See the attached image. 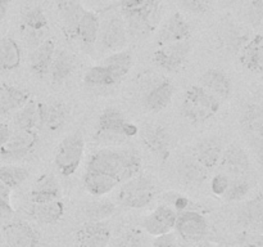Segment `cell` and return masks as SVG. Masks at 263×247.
Segmentation results:
<instances>
[{
  "label": "cell",
  "mask_w": 263,
  "mask_h": 247,
  "mask_svg": "<svg viewBox=\"0 0 263 247\" xmlns=\"http://www.w3.org/2000/svg\"><path fill=\"white\" fill-rule=\"evenodd\" d=\"M87 170L109 175L122 184L140 172L141 160L130 149L104 148L92 153L87 162Z\"/></svg>",
  "instance_id": "obj_1"
},
{
  "label": "cell",
  "mask_w": 263,
  "mask_h": 247,
  "mask_svg": "<svg viewBox=\"0 0 263 247\" xmlns=\"http://www.w3.org/2000/svg\"><path fill=\"white\" fill-rule=\"evenodd\" d=\"M220 110V98L204 86H190L185 92L181 112L190 122L203 123L212 118Z\"/></svg>",
  "instance_id": "obj_2"
},
{
  "label": "cell",
  "mask_w": 263,
  "mask_h": 247,
  "mask_svg": "<svg viewBox=\"0 0 263 247\" xmlns=\"http://www.w3.org/2000/svg\"><path fill=\"white\" fill-rule=\"evenodd\" d=\"M138 131V126L126 121L120 110L109 107L100 113L95 138L103 143H118L127 136L136 135Z\"/></svg>",
  "instance_id": "obj_3"
},
{
  "label": "cell",
  "mask_w": 263,
  "mask_h": 247,
  "mask_svg": "<svg viewBox=\"0 0 263 247\" xmlns=\"http://www.w3.org/2000/svg\"><path fill=\"white\" fill-rule=\"evenodd\" d=\"M156 197V185L144 175H136L122 183L117 193V202L128 208L146 207Z\"/></svg>",
  "instance_id": "obj_4"
},
{
  "label": "cell",
  "mask_w": 263,
  "mask_h": 247,
  "mask_svg": "<svg viewBox=\"0 0 263 247\" xmlns=\"http://www.w3.org/2000/svg\"><path fill=\"white\" fill-rule=\"evenodd\" d=\"M127 28L121 13H109L99 22L97 48L100 51L121 50L127 43Z\"/></svg>",
  "instance_id": "obj_5"
},
{
  "label": "cell",
  "mask_w": 263,
  "mask_h": 247,
  "mask_svg": "<svg viewBox=\"0 0 263 247\" xmlns=\"http://www.w3.org/2000/svg\"><path fill=\"white\" fill-rule=\"evenodd\" d=\"M85 151V140L81 131H74L62 140L55 153V166L64 177L74 174L81 164Z\"/></svg>",
  "instance_id": "obj_6"
},
{
  "label": "cell",
  "mask_w": 263,
  "mask_h": 247,
  "mask_svg": "<svg viewBox=\"0 0 263 247\" xmlns=\"http://www.w3.org/2000/svg\"><path fill=\"white\" fill-rule=\"evenodd\" d=\"M162 2L157 0L144 10L138 13L122 15L126 22V28L130 38L143 39L154 31L161 21Z\"/></svg>",
  "instance_id": "obj_7"
},
{
  "label": "cell",
  "mask_w": 263,
  "mask_h": 247,
  "mask_svg": "<svg viewBox=\"0 0 263 247\" xmlns=\"http://www.w3.org/2000/svg\"><path fill=\"white\" fill-rule=\"evenodd\" d=\"M3 238L9 247H39L40 233L23 220L10 221L2 228Z\"/></svg>",
  "instance_id": "obj_8"
},
{
  "label": "cell",
  "mask_w": 263,
  "mask_h": 247,
  "mask_svg": "<svg viewBox=\"0 0 263 247\" xmlns=\"http://www.w3.org/2000/svg\"><path fill=\"white\" fill-rule=\"evenodd\" d=\"M192 45L189 40L179 41L162 45L158 50L154 51L153 61L159 68L164 71L174 72L179 69L186 61Z\"/></svg>",
  "instance_id": "obj_9"
},
{
  "label": "cell",
  "mask_w": 263,
  "mask_h": 247,
  "mask_svg": "<svg viewBox=\"0 0 263 247\" xmlns=\"http://www.w3.org/2000/svg\"><path fill=\"white\" fill-rule=\"evenodd\" d=\"M175 229L185 242L202 241L208 232V224L197 211H181L177 214Z\"/></svg>",
  "instance_id": "obj_10"
},
{
  "label": "cell",
  "mask_w": 263,
  "mask_h": 247,
  "mask_svg": "<svg viewBox=\"0 0 263 247\" xmlns=\"http://www.w3.org/2000/svg\"><path fill=\"white\" fill-rule=\"evenodd\" d=\"M39 140L35 130H15L9 140L0 148V158L17 160L30 153Z\"/></svg>",
  "instance_id": "obj_11"
},
{
  "label": "cell",
  "mask_w": 263,
  "mask_h": 247,
  "mask_svg": "<svg viewBox=\"0 0 263 247\" xmlns=\"http://www.w3.org/2000/svg\"><path fill=\"white\" fill-rule=\"evenodd\" d=\"M22 31L27 43L36 46L45 40L49 31V23L43 9L39 7L26 10L22 17Z\"/></svg>",
  "instance_id": "obj_12"
},
{
  "label": "cell",
  "mask_w": 263,
  "mask_h": 247,
  "mask_svg": "<svg viewBox=\"0 0 263 247\" xmlns=\"http://www.w3.org/2000/svg\"><path fill=\"white\" fill-rule=\"evenodd\" d=\"M110 229L103 221H87L76 231L79 247H107L110 241Z\"/></svg>",
  "instance_id": "obj_13"
},
{
  "label": "cell",
  "mask_w": 263,
  "mask_h": 247,
  "mask_svg": "<svg viewBox=\"0 0 263 247\" xmlns=\"http://www.w3.org/2000/svg\"><path fill=\"white\" fill-rule=\"evenodd\" d=\"M177 213L168 205H161L152 211L143 221V228L151 236H161L175 228Z\"/></svg>",
  "instance_id": "obj_14"
},
{
  "label": "cell",
  "mask_w": 263,
  "mask_h": 247,
  "mask_svg": "<svg viewBox=\"0 0 263 247\" xmlns=\"http://www.w3.org/2000/svg\"><path fill=\"white\" fill-rule=\"evenodd\" d=\"M190 35H192V30H190L189 23L179 12H176L162 25L157 36V43L161 46L166 44L179 43V41L189 40Z\"/></svg>",
  "instance_id": "obj_15"
},
{
  "label": "cell",
  "mask_w": 263,
  "mask_h": 247,
  "mask_svg": "<svg viewBox=\"0 0 263 247\" xmlns=\"http://www.w3.org/2000/svg\"><path fill=\"white\" fill-rule=\"evenodd\" d=\"M99 17L90 10H84L76 30V40L85 53H92L99 33Z\"/></svg>",
  "instance_id": "obj_16"
},
{
  "label": "cell",
  "mask_w": 263,
  "mask_h": 247,
  "mask_svg": "<svg viewBox=\"0 0 263 247\" xmlns=\"http://www.w3.org/2000/svg\"><path fill=\"white\" fill-rule=\"evenodd\" d=\"M39 123L49 131L59 130L67 120L66 105L61 102H40L37 103Z\"/></svg>",
  "instance_id": "obj_17"
},
{
  "label": "cell",
  "mask_w": 263,
  "mask_h": 247,
  "mask_svg": "<svg viewBox=\"0 0 263 247\" xmlns=\"http://www.w3.org/2000/svg\"><path fill=\"white\" fill-rule=\"evenodd\" d=\"M144 142L152 152L161 160H167L170 156L171 147V135L168 130L162 125L148 126L144 131Z\"/></svg>",
  "instance_id": "obj_18"
},
{
  "label": "cell",
  "mask_w": 263,
  "mask_h": 247,
  "mask_svg": "<svg viewBox=\"0 0 263 247\" xmlns=\"http://www.w3.org/2000/svg\"><path fill=\"white\" fill-rule=\"evenodd\" d=\"M55 53V44L51 39H45L39 44L30 57L31 71L39 77H44L49 74L51 61Z\"/></svg>",
  "instance_id": "obj_19"
},
{
  "label": "cell",
  "mask_w": 263,
  "mask_h": 247,
  "mask_svg": "<svg viewBox=\"0 0 263 247\" xmlns=\"http://www.w3.org/2000/svg\"><path fill=\"white\" fill-rule=\"evenodd\" d=\"M194 157L204 169H215L222 157L221 142L217 138H207L199 142L194 148Z\"/></svg>",
  "instance_id": "obj_20"
},
{
  "label": "cell",
  "mask_w": 263,
  "mask_h": 247,
  "mask_svg": "<svg viewBox=\"0 0 263 247\" xmlns=\"http://www.w3.org/2000/svg\"><path fill=\"white\" fill-rule=\"evenodd\" d=\"M172 97H174V85L168 80H162L146 93L144 104L151 112H159L170 104Z\"/></svg>",
  "instance_id": "obj_21"
},
{
  "label": "cell",
  "mask_w": 263,
  "mask_h": 247,
  "mask_svg": "<svg viewBox=\"0 0 263 247\" xmlns=\"http://www.w3.org/2000/svg\"><path fill=\"white\" fill-rule=\"evenodd\" d=\"M61 196V188L57 178L51 174H44L39 178L31 189L32 203L49 202L58 200Z\"/></svg>",
  "instance_id": "obj_22"
},
{
  "label": "cell",
  "mask_w": 263,
  "mask_h": 247,
  "mask_svg": "<svg viewBox=\"0 0 263 247\" xmlns=\"http://www.w3.org/2000/svg\"><path fill=\"white\" fill-rule=\"evenodd\" d=\"M30 100V92L22 87L4 84L0 86V112L10 113L20 110Z\"/></svg>",
  "instance_id": "obj_23"
},
{
  "label": "cell",
  "mask_w": 263,
  "mask_h": 247,
  "mask_svg": "<svg viewBox=\"0 0 263 247\" xmlns=\"http://www.w3.org/2000/svg\"><path fill=\"white\" fill-rule=\"evenodd\" d=\"M221 169L231 175H244L249 170V160L240 147L231 146L220 160Z\"/></svg>",
  "instance_id": "obj_24"
},
{
  "label": "cell",
  "mask_w": 263,
  "mask_h": 247,
  "mask_svg": "<svg viewBox=\"0 0 263 247\" xmlns=\"http://www.w3.org/2000/svg\"><path fill=\"white\" fill-rule=\"evenodd\" d=\"M30 215L40 224H54L61 220L64 214V203L61 200L49 201V202L32 203Z\"/></svg>",
  "instance_id": "obj_25"
},
{
  "label": "cell",
  "mask_w": 263,
  "mask_h": 247,
  "mask_svg": "<svg viewBox=\"0 0 263 247\" xmlns=\"http://www.w3.org/2000/svg\"><path fill=\"white\" fill-rule=\"evenodd\" d=\"M59 15H61L62 23H63L64 32L71 39L76 38L77 25L80 22L84 8L76 0H63L59 4Z\"/></svg>",
  "instance_id": "obj_26"
},
{
  "label": "cell",
  "mask_w": 263,
  "mask_h": 247,
  "mask_svg": "<svg viewBox=\"0 0 263 247\" xmlns=\"http://www.w3.org/2000/svg\"><path fill=\"white\" fill-rule=\"evenodd\" d=\"M21 59L22 53L17 41L8 36L0 39V74L17 69Z\"/></svg>",
  "instance_id": "obj_27"
},
{
  "label": "cell",
  "mask_w": 263,
  "mask_h": 247,
  "mask_svg": "<svg viewBox=\"0 0 263 247\" xmlns=\"http://www.w3.org/2000/svg\"><path fill=\"white\" fill-rule=\"evenodd\" d=\"M120 183L103 172L87 170L84 175V185L92 196H104L112 192Z\"/></svg>",
  "instance_id": "obj_28"
},
{
  "label": "cell",
  "mask_w": 263,
  "mask_h": 247,
  "mask_svg": "<svg viewBox=\"0 0 263 247\" xmlns=\"http://www.w3.org/2000/svg\"><path fill=\"white\" fill-rule=\"evenodd\" d=\"M74 69V57L67 50H55L50 64V77L54 84L63 82Z\"/></svg>",
  "instance_id": "obj_29"
},
{
  "label": "cell",
  "mask_w": 263,
  "mask_h": 247,
  "mask_svg": "<svg viewBox=\"0 0 263 247\" xmlns=\"http://www.w3.org/2000/svg\"><path fill=\"white\" fill-rule=\"evenodd\" d=\"M203 86L218 98H228L231 93V81L220 69H208L202 76Z\"/></svg>",
  "instance_id": "obj_30"
},
{
  "label": "cell",
  "mask_w": 263,
  "mask_h": 247,
  "mask_svg": "<svg viewBox=\"0 0 263 247\" xmlns=\"http://www.w3.org/2000/svg\"><path fill=\"white\" fill-rule=\"evenodd\" d=\"M243 66L251 71L258 72L263 69V36H256L252 39L246 48L243 49L240 56Z\"/></svg>",
  "instance_id": "obj_31"
},
{
  "label": "cell",
  "mask_w": 263,
  "mask_h": 247,
  "mask_svg": "<svg viewBox=\"0 0 263 247\" xmlns=\"http://www.w3.org/2000/svg\"><path fill=\"white\" fill-rule=\"evenodd\" d=\"M13 122L17 130H33V128L39 125L37 103L32 99L28 100L20 110L15 111Z\"/></svg>",
  "instance_id": "obj_32"
},
{
  "label": "cell",
  "mask_w": 263,
  "mask_h": 247,
  "mask_svg": "<svg viewBox=\"0 0 263 247\" xmlns=\"http://www.w3.org/2000/svg\"><path fill=\"white\" fill-rule=\"evenodd\" d=\"M84 81L90 86H112L120 82V79L115 75V72L105 64L94 66L84 76Z\"/></svg>",
  "instance_id": "obj_33"
},
{
  "label": "cell",
  "mask_w": 263,
  "mask_h": 247,
  "mask_svg": "<svg viewBox=\"0 0 263 247\" xmlns=\"http://www.w3.org/2000/svg\"><path fill=\"white\" fill-rule=\"evenodd\" d=\"M207 169L197 161L195 157H187L179 164V174L190 184H199L207 178Z\"/></svg>",
  "instance_id": "obj_34"
},
{
  "label": "cell",
  "mask_w": 263,
  "mask_h": 247,
  "mask_svg": "<svg viewBox=\"0 0 263 247\" xmlns=\"http://www.w3.org/2000/svg\"><path fill=\"white\" fill-rule=\"evenodd\" d=\"M103 64L109 67L116 76L121 80L128 74L131 66H133V56L130 51H116L103 61Z\"/></svg>",
  "instance_id": "obj_35"
},
{
  "label": "cell",
  "mask_w": 263,
  "mask_h": 247,
  "mask_svg": "<svg viewBox=\"0 0 263 247\" xmlns=\"http://www.w3.org/2000/svg\"><path fill=\"white\" fill-rule=\"evenodd\" d=\"M116 205L108 200L94 201L84 207V214L89 221H103L115 214Z\"/></svg>",
  "instance_id": "obj_36"
},
{
  "label": "cell",
  "mask_w": 263,
  "mask_h": 247,
  "mask_svg": "<svg viewBox=\"0 0 263 247\" xmlns=\"http://www.w3.org/2000/svg\"><path fill=\"white\" fill-rule=\"evenodd\" d=\"M28 178V170L21 166H13V165H4L0 166V180L4 183L10 189L20 187L23 182Z\"/></svg>",
  "instance_id": "obj_37"
},
{
  "label": "cell",
  "mask_w": 263,
  "mask_h": 247,
  "mask_svg": "<svg viewBox=\"0 0 263 247\" xmlns=\"http://www.w3.org/2000/svg\"><path fill=\"white\" fill-rule=\"evenodd\" d=\"M239 219L244 224H249V225L263 223V196L247 203L240 211Z\"/></svg>",
  "instance_id": "obj_38"
},
{
  "label": "cell",
  "mask_w": 263,
  "mask_h": 247,
  "mask_svg": "<svg viewBox=\"0 0 263 247\" xmlns=\"http://www.w3.org/2000/svg\"><path fill=\"white\" fill-rule=\"evenodd\" d=\"M113 247H151L146 234L141 229L134 228L115 241Z\"/></svg>",
  "instance_id": "obj_39"
},
{
  "label": "cell",
  "mask_w": 263,
  "mask_h": 247,
  "mask_svg": "<svg viewBox=\"0 0 263 247\" xmlns=\"http://www.w3.org/2000/svg\"><path fill=\"white\" fill-rule=\"evenodd\" d=\"M249 192V183L243 179H236L229 184V188L225 192V198L229 201H238L246 197Z\"/></svg>",
  "instance_id": "obj_40"
},
{
  "label": "cell",
  "mask_w": 263,
  "mask_h": 247,
  "mask_svg": "<svg viewBox=\"0 0 263 247\" xmlns=\"http://www.w3.org/2000/svg\"><path fill=\"white\" fill-rule=\"evenodd\" d=\"M157 0H121V14H131V13H138L144 10L149 5L153 4Z\"/></svg>",
  "instance_id": "obj_41"
},
{
  "label": "cell",
  "mask_w": 263,
  "mask_h": 247,
  "mask_svg": "<svg viewBox=\"0 0 263 247\" xmlns=\"http://www.w3.org/2000/svg\"><path fill=\"white\" fill-rule=\"evenodd\" d=\"M181 5L193 14H203L210 8V0H182Z\"/></svg>",
  "instance_id": "obj_42"
},
{
  "label": "cell",
  "mask_w": 263,
  "mask_h": 247,
  "mask_svg": "<svg viewBox=\"0 0 263 247\" xmlns=\"http://www.w3.org/2000/svg\"><path fill=\"white\" fill-rule=\"evenodd\" d=\"M229 184H230V180H229L228 175L226 174H217L212 179V183H211V189L215 195L222 196L225 195L226 189L229 188Z\"/></svg>",
  "instance_id": "obj_43"
},
{
  "label": "cell",
  "mask_w": 263,
  "mask_h": 247,
  "mask_svg": "<svg viewBox=\"0 0 263 247\" xmlns=\"http://www.w3.org/2000/svg\"><path fill=\"white\" fill-rule=\"evenodd\" d=\"M152 247H179V242H177L176 236L171 233V232H168V233L157 236Z\"/></svg>",
  "instance_id": "obj_44"
},
{
  "label": "cell",
  "mask_w": 263,
  "mask_h": 247,
  "mask_svg": "<svg viewBox=\"0 0 263 247\" xmlns=\"http://www.w3.org/2000/svg\"><path fill=\"white\" fill-rule=\"evenodd\" d=\"M249 18L254 23L263 22V0H256L252 3L251 9H249Z\"/></svg>",
  "instance_id": "obj_45"
},
{
  "label": "cell",
  "mask_w": 263,
  "mask_h": 247,
  "mask_svg": "<svg viewBox=\"0 0 263 247\" xmlns=\"http://www.w3.org/2000/svg\"><path fill=\"white\" fill-rule=\"evenodd\" d=\"M13 213H14V210L10 205V200H7V198L0 196V219H9L13 215Z\"/></svg>",
  "instance_id": "obj_46"
},
{
  "label": "cell",
  "mask_w": 263,
  "mask_h": 247,
  "mask_svg": "<svg viewBox=\"0 0 263 247\" xmlns=\"http://www.w3.org/2000/svg\"><path fill=\"white\" fill-rule=\"evenodd\" d=\"M12 133V129L8 123H0V148L9 140Z\"/></svg>",
  "instance_id": "obj_47"
},
{
  "label": "cell",
  "mask_w": 263,
  "mask_h": 247,
  "mask_svg": "<svg viewBox=\"0 0 263 247\" xmlns=\"http://www.w3.org/2000/svg\"><path fill=\"white\" fill-rule=\"evenodd\" d=\"M174 205L177 210L182 211L187 206V200L184 197V196H177L174 201Z\"/></svg>",
  "instance_id": "obj_48"
},
{
  "label": "cell",
  "mask_w": 263,
  "mask_h": 247,
  "mask_svg": "<svg viewBox=\"0 0 263 247\" xmlns=\"http://www.w3.org/2000/svg\"><path fill=\"white\" fill-rule=\"evenodd\" d=\"M8 8H9V0H0V22L4 20Z\"/></svg>",
  "instance_id": "obj_49"
},
{
  "label": "cell",
  "mask_w": 263,
  "mask_h": 247,
  "mask_svg": "<svg viewBox=\"0 0 263 247\" xmlns=\"http://www.w3.org/2000/svg\"><path fill=\"white\" fill-rule=\"evenodd\" d=\"M0 196L7 198V200H10V188L7 187L2 180H0Z\"/></svg>",
  "instance_id": "obj_50"
},
{
  "label": "cell",
  "mask_w": 263,
  "mask_h": 247,
  "mask_svg": "<svg viewBox=\"0 0 263 247\" xmlns=\"http://www.w3.org/2000/svg\"><path fill=\"white\" fill-rule=\"evenodd\" d=\"M182 247H211L210 244L205 243V242L202 241H190V242H185V244Z\"/></svg>",
  "instance_id": "obj_51"
},
{
  "label": "cell",
  "mask_w": 263,
  "mask_h": 247,
  "mask_svg": "<svg viewBox=\"0 0 263 247\" xmlns=\"http://www.w3.org/2000/svg\"><path fill=\"white\" fill-rule=\"evenodd\" d=\"M221 2L225 3V4H235V3L241 2V0H221Z\"/></svg>",
  "instance_id": "obj_52"
},
{
  "label": "cell",
  "mask_w": 263,
  "mask_h": 247,
  "mask_svg": "<svg viewBox=\"0 0 263 247\" xmlns=\"http://www.w3.org/2000/svg\"><path fill=\"white\" fill-rule=\"evenodd\" d=\"M258 158H259V161H261V164H262V166H263V148L258 152Z\"/></svg>",
  "instance_id": "obj_53"
},
{
  "label": "cell",
  "mask_w": 263,
  "mask_h": 247,
  "mask_svg": "<svg viewBox=\"0 0 263 247\" xmlns=\"http://www.w3.org/2000/svg\"><path fill=\"white\" fill-rule=\"evenodd\" d=\"M0 247H9V246L5 243V241H2V239H0Z\"/></svg>",
  "instance_id": "obj_54"
}]
</instances>
